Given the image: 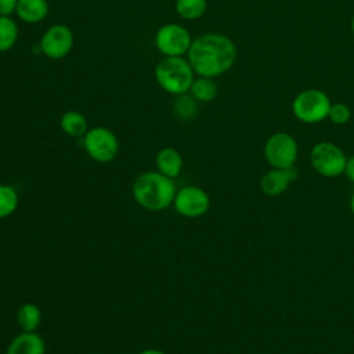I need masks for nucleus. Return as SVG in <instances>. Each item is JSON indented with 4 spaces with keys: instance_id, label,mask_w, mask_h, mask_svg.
Masks as SVG:
<instances>
[{
    "instance_id": "7",
    "label": "nucleus",
    "mask_w": 354,
    "mask_h": 354,
    "mask_svg": "<svg viewBox=\"0 0 354 354\" xmlns=\"http://www.w3.org/2000/svg\"><path fill=\"white\" fill-rule=\"evenodd\" d=\"M264 156L270 166L275 169L292 167L299 156V144L289 133H274L264 144Z\"/></svg>"
},
{
    "instance_id": "25",
    "label": "nucleus",
    "mask_w": 354,
    "mask_h": 354,
    "mask_svg": "<svg viewBox=\"0 0 354 354\" xmlns=\"http://www.w3.org/2000/svg\"><path fill=\"white\" fill-rule=\"evenodd\" d=\"M138 354H166V353H163V351L159 350V348H145V350L140 351Z\"/></svg>"
},
{
    "instance_id": "15",
    "label": "nucleus",
    "mask_w": 354,
    "mask_h": 354,
    "mask_svg": "<svg viewBox=\"0 0 354 354\" xmlns=\"http://www.w3.org/2000/svg\"><path fill=\"white\" fill-rule=\"evenodd\" d=\"M61 130L73 138H83L88 130L87 119L79 111H66L59 119Z\"/></svg>"
},
{
    "instance_id": "19",
    "label": "nucleus",
    "mask_w": 354,
    "mask_h": 354,
    "mask_svg": "<svg viewBox=\"0 0 354 354\" xmlns=\"http://www.w3.org/2000/svg\"><path fill=\"white\" fill-rule=\"evenodd\" d=\"M177 14L187 21L201 18L207 10V0H176Z\"/></svg>"
},
{
    "instance_id": "16",
    "label": "nucleus",
    "mask_w": 354,
    "mask_h": 354,
    "mask_svg": "<svg viewBox=\"0 0 354 354\" xmlns=\"http://www.w3.org/2000/svg\"><path fill=\"white\" fill-rule=\"evenodd\" d=\"M41 322V310L35 303H24L17 310V324L22 332H36Z\"/></svg>"
},
{
    "instance_id": "27",
    "label": "nucleus",
    "mask_w": 354,
    "mask_h": 354,
    "mask_svg": "<svg viewBox=\"0 0 354 354\" xmlns=\"http://www.w3.org/2000/svg\"><path fill=\"white\" fill-rule=\"evenodd\" d=\"M351 32H353V35H354V15H353V18H351Z\"/></svg>"
},
{
    "instance_id": "1",
    "label": "nucleus",
    "mask_w": 354,
    "mask_h": 354,
    "mask_svg": "<svg viewBox=\"0 0 354 354\" xmlns=\"http://www.w3.org/2000/svg\"><path fill=\"white\" fill-rule=\"evenodd\" d=\"M236 55V46L231 37L207 32L192 40L187 59L195 75L213 79L228 72L234 66Z\"/></svg>"
},
{
    "instance_id": "24",
    "label": "nucleus",
    "mask_w": 354,
    "mask_h": 354,
    "mask_svg": "<svg viewBox=\"0 0 354 354\" xmlns=\"http://www.w3.org/2000/svg\"><path fill=\"white\" fill-rule=\"evenodd\" d=\"M344 174L347 176V178L354 184V155L347 158L346 162V167H344Z\"/></svg>"
},
{
    "instance_id": "10",
    "label": "nucleus",
    "mask_w": 354,
    "mask_h": 354,
    "mask_svg": "<svg viewBox=\"0 0 354 354\" xmlns=\"http://www.w3.org/2000/svg\"><path fill=\"white\" fill-rule=\"evenodd\" d=\"M75 36L72 29L65 24L51 25L39 41L40 51L50 59H62L73 48Z\"/></svg>"
},
{
    "instance_id": "21",
    "label": "nucleus",
    "mask_w": 354,
    "mask_h": 354,
    "mask_svg": "<svg viewBox=\"0 0 354 354\" xmlns=\"http://www.w3.org/2000/svg\"><path fill=\"white\" fill-rule=\"evenodd\" d=\"M173 111L178 119L189 120L195 118L198 112V101L188 93L176 95V100L173 102Z\"/></svg>"
},
{
    "instance_id": "5",
    "label": "nucleus",
    "mask_w": 354,
    "mask_h": 354,
    "mask_svg": "<svg viewBox=\"0 0 354 354\" xmlns=\"http://www.w3.org/2000/svg\"><path fill=\"white\" fill-rule=\"evenodd\" d=\"M347 158L343 149L330 142V141H321L317 142L310 152V163L313 169L328 178L339 177L344 173Z\"/></svg>"
},
{
    "instance_id": "20",
    "label": "nucleus",
    "mask_w": 354,
    "mask_h": 354,
    "mask_svg": "<svg viewBox=\"0 0 354 354\" xmlns=\"http://www.w3.org/2000/svg\"><path fill=\"white\" fill-rule=\"evenodd\" d=\"M18 203L17 189L8 184H0V220L10 217L17 210Z\"/></svg>"
},
{
    "instance_id": "26",
    "label": "nucleus",
    "mask_w": 354,
    "mask_h": 354,
    "mask_svg": "<svg viewBox=\"0 0 354 354\" xmlns=\"http://www.w3.org/2000/svg\"><path fill=\"white\" fill-rule=\"evenodd\" d=\"M350 209H351V212H353V214H354V195H353L351 199H350Z\"/></svg>"
},
{
    "instance_id": "18",
    "label": "nucleus",
    "mask_w": 354,
    "mask_h": 354,
    "mask_svg": "<svg viewBox=\"0 0 354 354\" xmlns=\"http://www.w3.org/2000/svg\"><path fill=\"white\" fill-rule=\"evenodd\" d=\"M18 40V25L11 17L0 15V53L11 50Z\"/></svg>"
},
{
    "instance_id": "6",
    "label": "nucleus",
    "mask_w": 354,
    "mask_h": 354,
    "mask_svg": "<svg viewBox=\"0 0 354 354\" xmlns=\"http://www.w3.org/2000/svg\"><path fill=\"white\" fill-rule=\"evenodd\" d=\"M86 153L98 163H109L119 153V140L116 134L104 126H95L83 136Z\"/></svg>"
},
{
    "instance_id": "12",
    "label": "nucleus",
    "mask_w": 354,
    "mask_h": 354,
    "mask_svg": "<svg viewBox=\"0 0 354 354\" xmlns=\"http://www.w3.org/2000/svg\"><path fill=\"white\" fill-rule=\"evenodd\" d=\"M6 354H46V342L37 332H21L8 343Z\"/></svg>"
},
{
    "instance_id": "22",
    "label": "nucleus",
    "mask_w": 354,
    "mask_h": 354,
    "mask_svg": "<svg viewBox=\"0 0 354 354\" xmlns=\"http://www.w3.org/2000/svg\"><path fill=\"white\" fill-rule=\"evenodd\" d=\"M328 119L333 124H337V126L346 124L351 119V109L348 105H346L343 102H335L330 105Z\"/></svg>"
},
{
    "instance_id": "13",
    "label": "nucleus",
    "mask_w": 354,
    "mask_h": 354,
    "mask_svg": "<svg viewBox=\"0 0 354 354\" xmlns=\"http://www.w3.org/2000/svg\"><path fill=\"white\" fill-rule=\"evenodd\" d=\"M155 166L159 173L174 180L183 170V155L173 147H165L156 153Z\"/></svg>"
},
{
    "instance_id": "23",
    "label": "nucleus",
    "mask_w": 354,
    "mask_h": 354,
    "mask_svg": "<svg viewBox=\"0 0 354 354\" xmlns=\"http://www.w3.org/2000/svg\"><path fill=\"white\" fill-rule=\"evenodd\" d=\"M18 0H0V15L11 17L17 10Z\"/></svg>"
},
{
    "instance_id": "3",
    "label": "nucleus",
    "mask_w": 354,
    "mask_h": 354,
    "mask_svg": "<svg viewBox=\"0 0 354 354\" xmlns=\"http://www.w3.org/2000/svg\"><path fill=\"white\" fill-rule=\"evenodd\" d=\"M158 86L173 95H181L189 91L195 72L187 58L162 57L153 71Z\"/></svg>"
},
{
    "instance_id": "9",
    "label": "nucleus",
    "mask_w": 354,
    "mask_h": 354,
    "mask_svg": "<svg viewBox=\"0 0 354 354\" xmlns=\"http://www.w3.org/2000/svg\"><path fill=\"white\" fill-rule=\"evenodd\" d=\"M173 207L183 217L198 218L209 212L210 196L201 187L185 185L177 189L173 201Z\"/></svg>"
},
{
    "instance_id": "8",
    "label": "nucleus",
    "mask_w": 354,
    "mask_h": 354,
    "mask_svg": "<svg viewBox=\"0 0 354 354\" xmlns=\"http://www.w3.org/2000/svg\"><path fill=\"white\" fill-rule=\"evenodd\" d=\"M191 43V33L180 24H165L155 33V47L163 57H183Z\"/></svg>"
},
{
    "instance_id": "4",
    "label": "nucleus",
    "mask_w": 354,
    "mask_h": 354,
    "mask_svg": "<svg viewBox=\"0 0 354 354\" xmlns=\"http://www.w3.org/2000/svg\"><path fill=\"white\" fill-rule=\"evenodd\" d=\"M330 105V98L322 90L304 88L293 98L292 112L297 120L315 124L328 118Z\"/></svg>"
},
{
    "instance_id": "2",
    "label": "nucleus",
    "mask_w": 354,
    "mask_h": 354,
    "mask_svg": "<svg viewBox=\"0 0 354 354\" xmlns=\"http://www.w3.org/2000/svg\"><path fill=\"white\" fill-rule=\"evenodd\" d=\"M137 205L149 212H162L173 205L177 188L173 178L156 171L140 174L131 187Z\"/></svg>"
},
{
    "instance_id": "14",
    "label": "nucleus",
    "mask_w": 354,
    "mask_h": 354,
    "mask_svg": "<svg viewBox=\"0 0 354 354\" xmlns=\"http://www.w3.org/2000/svg\"><path fill=\"white\" fill-rule=\"evenodd\" d=\"M48 1L47 0H18L15 14L26 24H39L48 15Z\"/></svg>"
},
{
    "instance_id": "11",
    "label": "nucleus",
    "mask_w": 354,
    "mask_h": 354,
    "mask_svg": "<svg viewBox=\"0 0 354 354\" xmlns=\"http://www.w3.org/2000/svg\"><path fill=\"white\" fill-rule=\"evenodd\" d=\"M299 177V170L292 166L286 169L272 167L263 174L260 180V189L267 196H279L283 194L289 185Z\"/></svg>"
},
{
    "instance_id": "17",
    "label": "nucleus",
    "mask_w": 354,
    "mask_h": 354,
    "mask_svg": "<svg viewBox=\"0 0 354 354\" xmlns=\"http://www.w3.org/2000/svg\"><path fill=\"white\" fill-rule=\"evenodd\" d=\"M198 102H210L217 95V84L212 77L198 76L194 79L188 91Z\"/></svg>"
}]
</instances>
